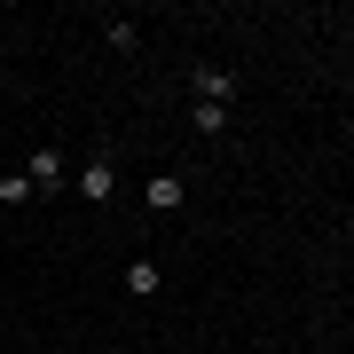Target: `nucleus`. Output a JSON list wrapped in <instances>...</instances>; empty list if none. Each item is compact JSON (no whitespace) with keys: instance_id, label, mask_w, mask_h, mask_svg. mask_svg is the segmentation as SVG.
Masks as SVG:
<instances>
[{"instance_id":"obj_1","label":"nucleus","mask_w":354,"mask_h":354,"mask_svg":"<svg viewBox=\"0 0 354 354\" xmlns=\"http://www.w3.org/2000/svg\"><path fill=\"white\" fill-rule=\"evenodd\" d=\"M111 181H118L111 150H95V158H87V174H79V197H87V205H102V197H111Z\"/></svg>"},{"instance_id":"obj_2","label":"nucleus","mask_w":354,"mask_h":354,"mask_svg":"<svg viewBox=\"0 0 354 354\" xmlns=\"http://www.w3.org/2000/svg\"><path fill=\"white\" fill-rule=\"evenodd\" d=\"M189 87H197V102H221V111H228V95H236V79H228L221 64H197V71H189Z\"/></svg>"},{"instance_id":"obj_3","label":"nucleus","mask_w":354,"mask_h":354,"mask_svg":"<svg viewBox=\"0 0 354 354\" xmlns=\"http://www.w3.org/2000/svg\"><path fill=\"white\" fill-rule=\"evenodd\" d=\"M24 181H32V189H55V181H64V158H55V150H32Z\"/></svg>"},{"instance_id":"obj_4","label":"nucleus","mask_w":354,"mask_h":354,"mask_svg":"<svg viewBox=\"0 0 354 354\" xmlns=\"http://www.w3.org/2000/svg\"><path fill=\"white\" fill-rule=\"evenodd\" d=\"M150 205H158V213H174V205H181V174H158V181H150Z\"/></svg>"},{"instance_id":"obj_5","label":"nucleus","mask_w":354,"mask_h":354,"mask_svg":"<svg viewBox=\"0 0 354 354\" xmlns=\"http://www.w3.org/2000/svg\"><path fill=\"white\" fill-rule=\"evenodd\" d=\"M127 291H134V299H150V291H158V268L134 260V268H127Z\"/></svg>"},{"instance_id":"obj_6","label":"nucleus","mask_w":354,"mask_h":354,"mask_svg":"<svg viewBox=\"0 0 354 354\" xmlns=\"http://www.w3.org/2000/svg\"><path fill=\"white\" fill-rule=\"evenodd\" d=\"M346 95H354V79H346Z\"/></svg>"}]
</instances>
